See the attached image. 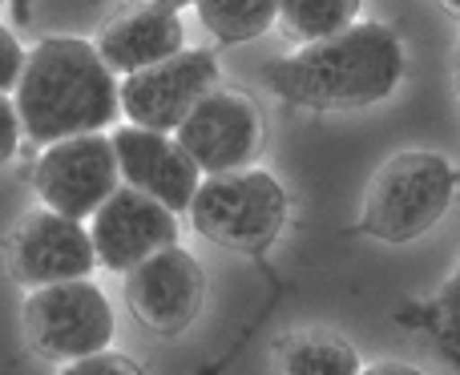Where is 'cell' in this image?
Masks as SVG:
<instances>
[{
  "instance_id": "cell-1",
  "label": "cell",
  "mask_w": 460,
  "mask_h": 375,
  "mask_svg": "<svg viewBox=\"0 0 460 375\" xmlns=\"http://www.w3.org/2000/svg\"><path fill=\"white\" fill-rule=\"evenodd\" d=\"M404 81V40L380 21H356L343 32L299 45L267 69L279 101L311 113H351L388 101Z\"/></svg>"
},
{
  "instance_id": "cell-22",
  "label": "cell",
  "mask_w": 460,
  "mask_h": 375,
  "mask_svg": "<svg viewBox=\"0 0 460 375\" xmlns=\"http://www.w3.org/2000/svg\"><path fill=\"white\" fill-rule=\"evenodd\" d=\"M453 85H456V101H460V40H456V53H453Z\"/></svg>"
},
{
  "instance_id": "cell-19",
  "label": "cell",
  "mask_w": 460,
  "mask_h": 375,
  "mask_svg": "<svg viewBox=\"0 0 460 375\" xmlns=\"http://www.w3.org/2000/svg\"><path fill=\"white\" fill-rule=\"evenodd\" d=\"M21 137H24V129H21V113L13 105V93H0V166L16 158Z\"/></svg>"
},
{
  "instance_id": "cell-23",
  "label": "cell",
  "mask_w": 460,
  "mask_h": 375,
  "mask_svg": "<svg viewBox=\"0 0 460 375\" xmlns=\"http://www.w3.org/2000/svg\"><path fill=\"white\" fill-rule=\"evenodd\" d=\"M154 4H162V8H174V13H182L186 4H194V0H154Z\"/></svg>"
},
{
  "instance_id": "cell-9",
  "label": "cell",
  "mask_w": 460,
  "mask_h": 375,
  "mask_svg": "<svg viewBox=\"0 0 460 375\" xmlns=\"http://www.w3.org/2000/svg\"><path fill=\"white\" fill-rule=\"evenodd\" d=\"M207 299V271L186 247H162L126 271V307L146 331L178 339Z\"/></svg>"
},
{
  "instance_id": "cell-11",
  "label": "cell",
  "mask_w": 460,
  "mask_h": 375,
  "mask_svg": "<svg viewBox=\"0 0 460 375\" xmlns=\"http://www.w3.org/2000/svg\"><path fill=\"white\" fill-rule=\"evenodd\" d=\"M89 239H93L97 266L126 275L154 250L178 242V214L158 198L121 182L102 206L89 214Z\"/></svg>"
},
{
  "instance_id": "cell-17",
  "label": "cell",
  "mask_w": 460,
  "mask_h": 375,
  "mask_svg": "<svg viewBox=\"0 0 460 375\" xmlns=\"http://www.w3.org/2000/svg\"><path fill=\"white\" fill-rule=\"evenodd\" d=\"M424 319H429V331L440 344V352L453 355L460 363V258H456L453 275L440 283L437 299L424 307Z\"/></svg>"
},
{
  "instance_id": "cell-24",
  "label": "cell",
  "mask_w": 460,
  "mask_h": 375,
  "mask_svg": "<svg viewBox=\"0 0 460 375\" xmlns=\"http://www.w3.org/2000/svg\"><path fill=\"white\" fill-rule=\"evenodd\" d=\"M440 4H445L453 16H460V0H440Z\"/></svg>"
},
{
  "instance_id": "cell-13",
  "label": "cell",
  "mask_w": 460,
  "mask_h": 375,
  "mask_svg": "<svg viewBox=\"0 0 460 375\" xmlns=\"http://www.w3.org/2000/svg\"><path fill=\"white\" fill-rule=\"evenodd\" d=\"M93 45H97V53H102V61L110 65L118 77H126V73L150 69V65L182 53L186 24H182V13H174V8L142 0V4L118 13L113 21H105L102 29H97Z\"/></svg>"
},
{
  "instance_id": "cell-5",
  "label": "cell",
  "mask_w": 460,
  "mask_h": 375,
  "mask_svg": "<svg viewBox=\"0 0 460 375\" xmlns=\"http://www.w3.org/2000/svg\"><path fill=\"white\" fill-rule=\"evenodd\" d=\"M21 331L32 355L49 363H73L113 344V307L93 279H69L32 287L21 307Z\"/></svg>"
},
{
  "instance_id": "cell-12",
  "label": "cell",
  "mask_w": 460,
  "mask_h": 375,
  "mask_svg": "<svg viewBox=\"0 0 460 375\" xmlns=\"http://www.w3.org/2000/svg\"><path fill=\"white\" fill-rule=\"evenodd\" d=\"M110 142H113V153H118L121 182L158 198L174 214H186L202 174L190 161V153L178 145L174 134H158V129H142L126 121V126H118L110 134Z\"/></svg>"
},
{
  "instance_id": "cell-8",
  "label": "cell",
  "mask_w": 460,
  "mask_h": 375,
  "mask_svg": "<svg viewBox=\"0 0 460 375\" xmlns=\"http://www.w3.org/2000/svg\"><path fill=\"white\" fill-rule=\"evenodd\" d=\"M178 145L190 153L199 174H230L246 170L262 150V113L251 93L243 89H210L199 105L174 129Z\"/></svg>"
},
{
  "instance_id": "cell-21",
  "label": "cell",
  "mask_w": 460,
  "mask_h": 375,
  "mask_svg": "<svg viewBox=\"0 0 460 375\" xmlns=\"http://www.w3.org/2000/svg\"><path fill=\"white\" fill-rule=\"evenodd\" d=\"M359 375H429V371L416 368V363H404V360H380V363H372V368H359Z\"/></svg>"
},
{
  "instance_id": "cell-15",
  "label": "cell",
  "mask_w": 460,
  "mask_h": 375,
  "mask_svg": "<svg viewBox=\"0 0 460 375\" xmlns=\"http://www.w3.org/2000/svg\"><path fill=\"white\" fill-rule=\"evenodd\" d=\"M194 13L218 45H246L279 21V0H194Z\"/></svg>"
},
{
  "instance_id": "cell-16",
  "label": "cell",
  "mask_w": 460,
  "mask_h": 375,
  "mask_svg": "<svg viewBox=\"0 0 460 375\" xmlns=\"http://www.w3.org/2000/svg\"><path fill=\"white\" fill-rule=\"evenodd\" d=\"M359 4L364 0H279V29L295 40V45H311L343 32L348 24L359 21Z\"/></svg>"
},
{
  "instance_id": "cell-7",
  "label": "cell",
  "mask_w": 460,
  "mask_h": 375,
  "mask_svg": "<svg viewBox=\"0 0 460 375\" xmlns=\"http://www.w3.org/2000/svg\"><path fill=\"white\" fill-rule=\"evenodd\" d=\"M121 186L118 153L110 134H77L61 142L40 145V158L32 166V190L40 206L89 222L97 206Z\"/></svg>"
},
{
  "instance_id": "cell-18",
  "label": "cell",
  "mask_w": 460,
  "mask_h": 375,
  "mask_svg": "<svg viewBox=\"0 0 460 375\" xmlns=\"http://www.w3.org/2000/svg\"><path fill=\"white\" fill-rule=\"evenodd\" d=\"M57 375H146L142 368H137L129 355H121V352H93V355H85V360H73V363H61V371Z\"/></svg>"
},
{
  "instance_id": "cell-4",
  "label": "cell",
  "mask_w": 460,
  "mask_h": 375,
  "mask_svg": "<svg viewBox=\"0 0 460 375\" xmlns=\"http://www.w3.org/2000/svg\"><path fill=\"white\" fill-rule=\"evenodd\" d=\"M291 198L270 170L207 174L194 190L186 218L207 242L238 255H262L287 231Z\"/></svg>"
},
{
  "instance_id": "cell-10",
  "label": "cell",
  "mask_w": 460,
  "mask_h": 375,
  "mask_svg": "<svg viewBox=\"0 0 460 375\" xmlns=\"http://www.w3.org/2000/svg\"><path fill=\"white\" fill-rule=\"evenodd\" d=\"M93 271V239H89V226L81 218L40 206L29 210L8 234V275L29 291L49 287V283L89 279Z\"/></svg>"
},
{
  "instance_id": "cell-25",
  "label": "cell",
  "mask_w": 460,
  "mask_h": 375,
  "mask_svg": "<svg viewBox=\"0 0 460 375\" xmlns=\"http://www.w3.org/2000/svg\"><path fill=\"white\" fill-rule=\"evenodd\" d=\"M0 8H4V0H0Z\"/></svg>"
},
{
  "instance_id": "cell-3",
  "label": "cell",
  "mask_w": 460,
  "mask_h": 375,
  "mask_svg": "<svg viewBox=\"0 0 460 375\" xmlns=\"http://www.w3.org/2000/svg\"><path fill=\"white\" fill-rule=\"evenodd\" d=\"M460 170L437 150H400L372 174L359 210V231L376 242L404 247L437 231L453 210Z\"/></svg>"
},
{
  "instance_id": "cell-14",
  "label": "cell",
  "mask_w": 460,
  "mask_h": 375,
  "mask_svg": "<svg viewBox=\"0 0 460 375\" xmlns=\"http://www.w3.org/2000/svg\"><path fill=\"white\" fill-rule=\"evenodd\" d=\"M359 355L335 331H291L275 347L279 375H359Z\"/></svg>"
},
{
  "instance_id": "cell-2",
  "label": "cell",
  "mask_w": 460,
  "mask_h": 375,
  "mask_svg": "<svg viewBox=\"0 0 460 375\" xmlns=\"http://www.w3.org/2000/svg\"><path fill=\"white\" fill-rule=\"evenodd\" d=\"M13 105L29 142L49 145L77 134H102L118 121V73L85 37H40L24 53Z\"/></svg>"
},
{
  "instance_id": "cell-20",
  "label": "cell",
  "mask_w": 460,
  "mask_h": 375,
  "mask_svg": "<svg viewBox=\"0 0 460 375\" xmlns=\"http://www.w3.org/2000/svg\"><path fill=\"white\" fill-rule=\"evenodd\" d=\"M24 69V48L21 40L13 37V29L0 24V93H13L16 89V77Z\"/></svg>"
},
{
  "instance_id": "cell-6",
  "label": "cell",
  "mask_w": 460,
  "mask_h": 375,
  "mask_svg": "<svg viewBox=\"0 0 460 375\" xmlns=\"http://www.w3.org/2000/svg\"><path fill=\"white\" fill-rule=\"evenodd\" d=\"M218 77H223V69H218V57L210 48H182V53L150 65V69L118 77L121 118L129 126L174 134L186 113L210 89H218Z\"/></svg>"
}]
</instances>
